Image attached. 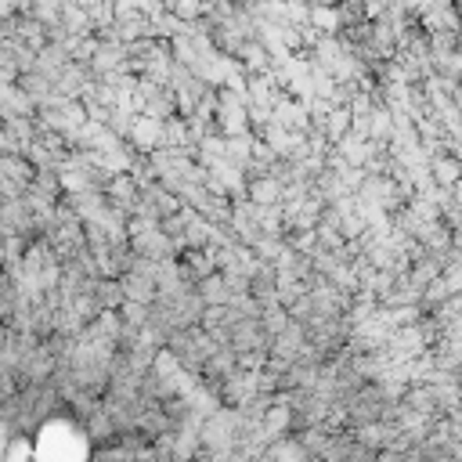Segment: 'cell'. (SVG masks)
<instances>
[{
    "label": "cell",
    "instance_id": "5",
    "mask_svg": "<svg viewBox=\"0 0 462 462\" xmlns=\"http://www.w3.org/2000/svg\"><path fill=\"white\" fill-rule=\"evenodd\" d=\"M166 7H170L184 25H199V22L209 14V4H206V0H166Z\"/></svg>",
    "mask_w": 462,
    "mask_h": 462
},
{
    "label": "cell",
    "instance_id": "2",
    "mask_svg": "<svg viewBox=\"0 0 462 462\" xmlns=\"http://www.w3.org/2000/svg\"><path fill=\"white\" fill-rule=\"evenodd\" d=\"M430 177L437 188H455L462 180V155L458 152H440L430 159Z\"/></svg>",
    "mask_w": 462,
    "mask_h": 462
},
{
    "label": "cell",
    "instance_id": "3",
    "mask_svg": "<svg viewBox=\"0 0 462 462\" xmlns=\"http://www.w3.org/2000/svg\"><path fill=\"white\" fill-rule=\"evenodd\" d=\"M123 289H126V300H141V303H152L159 296V278L155 274H141V271H126L119 274Z\"/></svg>",
    "mask_w": 462,
    "mask_h": 462
},
{
    "label": "cell",
    "instance_id": "6",
    "mask_svg": "<svg viewBox=\"0 0 462 462\" xmlns=\"http://www.w3.org/2000/svg\"><path fill=\"white\" fill-rule=\"evenodd\" d=\"M314 4H336V7H339V4H343V0H314Z\"/></svg>",
    "mask_w": 462,
    "mask_h": 462
},
{
    "label": "cell",
    "instance_id": "1",
    "mask_svg": "<svg viewBox=\"0 0 462 462\" xmlns=\"http://www.w3.org/2000/svg\"><path fill=\"white\" fill-rule=\"evenodd\" d=\"M0 108H4V119L36 116V112H40V105L32 101V94H29L22 83H4V90H0Z\"/></svg>",
    "mask_w": 462,
    "mask_h": 462
},
{
    "label": "cell",
    "instance_id": "4",
    "mask_svg": "<svg viewBox=\"0 0 462 462\" xmlns=\"http://www.w3.org/2000/svg\"><path fill=\"white\" fill-rule=\"evenodd\" d=\"M94 292H97V300H101L105 310H119V307L126 303V289H123L119 278H97Z\"/></svg>",
    "mask_w": 462,
    "mask_h": 462
}]
</instances>
